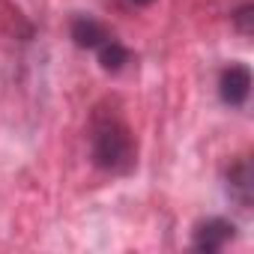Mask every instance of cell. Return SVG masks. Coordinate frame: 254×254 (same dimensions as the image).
I'll return each mask as SVG.
<instances>
[{
    "mask_svg": "<svg viewBox=\"0 0 254 254\" xmlns=\"http://www.w3.org/2000/svg\"><path fill=\"white\" fill-rule=\"evenodd\" d=\"M90 159L99 171L123 177L138 165V141L114 102L96 108L90 120Z\"/></svg>",
    "mask_w": 254,
    "mask_h": 254,
    "instance_id": "6da1fadb",
    "label": "cell"
},
{
    "mask_svg": "<svg viewBox=\"0 0 254 254\" xmlns=\"http://www.w3.org/2000/svg\"><path fill=\"white\" fill-rule=\"evenodd\" d=\"M218 93H221V102L230 105V108L245 105V99H248V93H251V72H248V66L230 63V66L221 72Z\"/></svg>",
    "mask_w": 254,
    "mask_h": 254,
    "instance_id": "7a4b0ae2",
    "label": "cell"
},
{
    "mask_svg": "<svg viewBox=\"0 0 254 254\" xmlns=\"http://www.w3.org/2000/svg\"><path fill=\"white\" fill-rule=\"evenodd\" d=\"M233 236H236L233 221H227V218H206V221H200L194 227V248L212 254V251H221Z\"/></svg>",
    "mask_w": 254,
    "mask_h": 254,
    "instance_id": "3957f363",
    "label": "cell"
},
{
    "mask_svg": "<svg viewBox=\"0 0 254 254\" xmlns=\"http://www.w3.org/2000/svg\"><path fill=\"white\" fill-rule=\"evenodd\" d=\"M69 33H72V39H75L78 48H90V51H96L99 45H105V42L111 39L108 27H105L102 21L90 18V15H78V18H72Z\"/></svg>",
    "mask_w": 254,
    "mask_h": 254,
    "instance_id": "277c9868",
    "label": "cell"
},
{
    "mask_svg": "<svg viewBox=\"0 0 254 254\" xmlns=\"http://www.w3.org/2000/svg\"><path fill=\"white\" fill-rule=\"evenodd\" d=\"M96 54H99V63H102V69H105V72H120L126 63L132 60L129 48H126V45H120L114 36H111L105 45H99V48H96Z\"/></svg>",
    "mask_w": 254,
    "mask_h": 254,
    "instance_id": "5b68a950",
    "label": "cell"
},
{
    "mask_svg": "<svg viewBox=\"0 0 254 254\" xmlns=\"http://www.w3.org/2000/svg\"><path fill=\"white\" fill-rule=\"evenodd\" d=\"M227 189H230V194H233L242 206L251 203V171H248V162H239V165L230 168V174H227Z\"/></svg>",
    "mask_w": 254,
    "mask_h": 254,
    "instance_id": "8992f818",
    "label": "cell"
},
{
    "mask_svg": "<svg viewBox=\"0 0 254 254\" xmlns=\"http://www.w3.org/2000/svg\"><path fill=\"white\" fill-rule=\"evenodd\" d=\"M251 12H254L251 6H242V9H239V12L233 15V21H236V27H239V30H242L245 36L251 33Z\"/></svg>",
    "mask_w": 254,
    "mask_h": 254,
    "instance_id": "52a82bcc",
    "label": "cell"
},
{
    "mask_svg": "<svg viewBox=\"0 0 254 254\" xmlns=\"http://www.w3.org/2000/svg\"><path fill=\"white\" fill-rule=\"evenodd\" d=\"M123 3H129V6H150V3H156V0H123Z\"/></svg>",
    "mask_w": 254,
    "mask_h": 254,
    "instance_id": "ba28073f",
    "label": "cell"
}]
</instances>
